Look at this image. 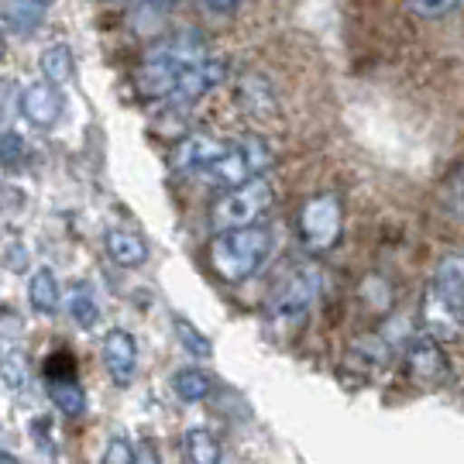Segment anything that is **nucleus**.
<instances>
[{
  "mask_svg": "<svg viewBox=\"0 0 464 464\" xmlns=\"http://www.w3.org/2000/svg\"><path fill=\"white\" fill-rule=\"evenodd\" d=\"M183 63L172 55L169 49H159L145 55L138 66H134V90L141 100H169L172 90L179 86V76H183Z\"/></svg>",
  "mask_w": 464,
  "mask_h": 464,
  "instance_id": "0eeeda50",
  "label": "nucleus"
},
{
  "mask_svg": "<svg viewBox=\"0 0 464 464\" xmlns=\"http://www.w3.org/2000/svg\"><path fill=\"white\" fill-rule=\"evenodd\" d=\"M17 111L21 117L34 124V128H42V131H49L59 124V117L66 111V97H63V86L55 83H32L21 90V97H17Z\"/></svg>",
  "mask_w": 464,
  "mask_h": 464,
  "instance_id": "1a4fd4ad",
  "label": "nucleus"
},
{
  "mask_svg": "<svg viewBox=\"0 0 464 464\" xmlns=\"http://www.w3.org/2000/svg\"><path fill=\"white\" fill-rule=\"evenodd\" d=\"M231 151V141L214 134H186L169 149V169L172 172H207Z\"/></svg>",
  "mask_w": 464,
  "mask_h": 464,
  "instance_id": "6e6552de",
  "label": "nucleus"
},
{
  "mask_svg": "<svg viewBox=\"0 0 464 464\" xmlns=\"http://www.w3.org/2000/svg\"><path fill=\"white\" fill-rule=\"evenodd\" d=\"M0 464H21V458H14V454H7V450H0Z\"/></svg>",
  "mask_w": 464,
  "mask_h": 464,
  "instance_id": "7c9ffc66",
  "label": "nucleus"
},
{
  "mask_svg": "<svg viewBox=\"0 0 464 464\" xmlns=\"http://www.w3.org/2000/svg\"><path fill=\"white\" fill-rule=\"evenodd\" d=\"M224 76H227V66H224V59H214V55H207L203 63L183 69V76H179V86L172 90L169 103H172V107H189V103H197V100L207 97L214 86L224 83Z\"/></svg>",
  "mask_w": 464,
  "mask_h": 464,
  "instance_id": "9b49d317",
  "label": "nucleus"
},
{
  "mask_svg": "<svg viewBox=\"0 0 464 464\" xmlns=\"http://www.w3.org/2000/svg\"><path fill=\"white\" fill-rule=\"evenodd\" d=\"M237 97L248 103L255 114H272V97H268V83L262 80H245L237 86Z\"/></svg>",
  "mask_w": 464,
  "mask_h": 464,
  "instance_id": "b1692460",
  "label": "nucleus"
},
{
  "mask_svg": "<svg viewBox=\"0 0 464 464\" xmlns=\"http://www.w3.org/2000/svg\"><path fill=\"white\" fill-rule=\"evenodd\" d=\"M21 337H24V320L14 310H0V344L11 351V344Z\"/></svg>",
  "mask_w": 464,
  "mask_h": 464,
  "instance_id": "bb28decb",
  "label": "nucleus"
},
{
  "mask_svg": "<svg viewBox=\"0 0 464 464\" xmlns=\"http://www.w3.org/2000/svg\"><path fill=\"white\" fill-rule=\"evenodd\" d=\"M241 4H245V0H203V7H207L210 14H231Z\"/></svg>",
  "mask_w": 464,
  "mask_h": 464,
  "instance_id": "c85d7f7f",
  "label": "nucleus"
},
{
  "mask_svg": "<svg viewBox=\"0 0 464 464\" xmlns=\"http://www.w3.org/2000/svg\"><path fill=\"white\" fill-rule=\"evenodd\" d=\"M134 464H162L155 444H138V454H134Z\"/></svg>",
  "mask_w": 464,
  "mask_h": 464,
  "instance_id": "c756f323",
  "label": "nucleus"
},
{
  "mask_svg": "<svg viewBox=\"0 0 464 464\" xmlns=\"http://www.w3.org/2000/svg\"><path fill=\"white\" fill-rule=\"evenodd\" d=\"M107 4H111V0H107Z\"/></svg>",
  "mask_w": 464,
  "mask_h": 464,
  "instance_id": "f704fd0d",
  "label": "nucleus"
},
{
  "mask_svg": "<svg viewBox=\"0 0 464 464\" xmlns=\"http://www.w3.org/2000/svg\"><path fill=\"white\" fill-rule=\"evenodd\" d=\"M66 310H69V320L80 327V331H93L100 320V306H97V296H93V289L80 282V285H72V293L66 299Z\"/></svg>",
  "mask_w": 464,
  "mask_h": 464,
  "instance_id": "6ab92c4d",
  "label": "nucleus"
},
{
  "mask_svg": "<svg viewBox=\"0 0 464 464\" xmlns=\"http://www.w3.org/2000/svg\"><path fill=\"white\" fill-rule=\"evenodd\" d=\"M402 362H406V375L416 385H423V389L440 385V382L448 379V358H444L440 341H433V337H416V341H410Z\"/></svg>",
  "mask_w": 464,
  "mask_h": 464,
  "instance_id": "9d476101",
  "label": "nucleus"
},
{
  "mask_svg": "<svg viewBox=\"0 0 464 464\" xmlns=\"http://www.w3.org/2000/svg\"><path fill=\"white\" fill-rule=\"evenodd\" d=\"M268 255H272V231L262 224L214 234L210 251H207L214 276L220 282H231V285L248 282L268 262Z\"/></svg>",
  "mask_w": 464,
  "mask_h": 464,
  "instance_id": "f257e3e1",
  "label": "nucleus"
},
{
  "mask_svg": "<svg viewBox=\"0 0 464 464\" xmlns=\"http://www.w3.org/2000/svg\"><path fill=\"white\" fill-rule=\"evenodd\" d=\"M38 69H42V76H45V83H55V86H69L76 80V55L69 49L66 42H55L49 49H42L38 55Z\"/></svg>",
  "mask_w": 464,
  "mask_h": 464,
  "instance_id": "dca6fc26",
  "label": "nucleus"
},
{
  "mask_svg": "<svg viewBox=\"0 0 464 464\" xmlns=\"http://www.w3.org/2000/svg\"><path fill=\"white\" fill-rule=\"evenodd\" d=\"M461 324H464V306L450 303L444 293H437L430 285L427 296H423V331H427V337H433V341H450V337L461 334Z\"/></svg>",
  "mask_w": 464,
  "mask_h": 464,
  "instance_id": "ddd939ff",
  "label": "nucleus"
},
{
  "mask_svg": "<svg viewBox=\"0 0 464 464\" xmlns=\"http://www.w3.org/2000/svg\"><path fill=\"white\" fill-rule=\"evenodd\" d=\"M430 285L437 289V293H444L450 303L464 306V258L461 255L440 258V266H437V272H433Z\"/></svg>",
  "mask_w": 464,
  "mask_h": 464,
  "instance_id": "a211bd4d",
  "label": "nucleus"
},
{
  "mask_svg": "<svg viewBox=\"0 0 464 464\" xmlns=\"http://www.w3.org/2000/svg\"><path fill=\"white\" fill-rule=\"evenodd\" d=\"M24 138L14 131V128H7V131L0 134V169H7V172H17V169L24 166Z\"/></svg>",
  "mask_w": 464,
  "mask_h": 464,
  "instance_id": "5701e85b",
  "label": "nucleus"
},
{
  "mask_svg": "<svg viewBox=\"0 0 464 464\" xmlns=\"http://www.w3.org/2000/svg\"><path fill=\"white\" fill-rule=\"evenodd\" d=\"M172 392L183 399V402H203V399L214 392V379L203 368H179L172 375Z\"/></svg>",
  "mask_w": 464,
  "mask_h": 464,
  "instance_id": "aec40b11",
  "label": "nucleus"
},
{
  "mask_svg": "<svg viewBox=\"0 0 464 464\" xmlns=\"http://www.w3.org/2000/svg\"><path fill=\"white\" fill-rule=\"evenodd\" d=\"M172 327H176L179 344H183L193 358H210V354H214V344H210V341H207V337H203V334H199L189 320H183V316L176 314V316H172Z\"/></svg>",
  "mask_w": 464,
  "mask_h": 464,
  "instance_id": "4be33fe9",
  "label": "nucleus"
},
{
  "mask_svg": "<svg viewBox=\"0 0 464 464\" xmlns=\"http://www.w3.org/2000/svg\"><path fill=\"white\" fill-rule=\"evenodd\" d=\"M461 0H406V7L420 17H444L458 7Z\"/></svg>",
  "mask_w": 464,
  "mask_h": 464,
  "instance_id": "cd10ccee",
  "label": "nucleus"
},
{
  "mask_svg": "<svg viewBox=\"0 0 464 464\" xmlns=\"http://www.w3.org/2000/svg\"><path fill=\"white\" fill-rule=\"evenodd\" d=\"M316 293H320V272H316V268H296V272H289V276L276 285V293L268 296L266 316L276 327L293 331V327H299V324L306 320L310 306L316 303Z\"/></svg>",
  "mask_w": 464,
  "mask_h": 464,
  "instance_id": "f03ea898",
  "label": "nucleus"
},
{
  "mask_svg": "<svg viewBox=\"0 0 464 464\" xmlns=\"http://www.w3.org/2000/svg\"><path fill=\"white\" fill-rule=\"evenodd\" d=\"M344 234V207L337 193H316L299 210V241L306 251H331Z\"/></svg>",
  "mask_w": 464,
  "mask_h": 464,
  "instance_id": "20e7f679",
  "label": "nucleus"
},
{
  "mask_svg": "<svg viewBox=\"0 0 464 464\" xmlns=\"http://www.w3.org/2000/svg\"><path fill=\"white\" fill-rule=\"evenodd\" d=\"M138 4H149V7H169L172 0H138Z\"/></svg>",
  "mask_w": 464,
  "mask_h": 464,
  "instance_id": "2f4dec72",
  "label": "nucleus"
},
{
  "mask_svg": "<svg viewBox=\"0 0 464 464\" xmlns=\"http://www.w3.org/2000/svg\"><path fill=\"white\" fill-rule=\"evenodd\" d=\"M0 379L7 389H24V382H28V368H24V358L17 354V351H4V358H0Z\"/></svg>",
  "mask_w": 464,
  "mask_h": 464,
  "instance_id": "393cba45",
  "label": "nucleus"
},
{
  "mask_svg": "<svg viewBox=\"0 0 464 464\" xmlns=\"http://www.w3.org/2000/svg\"><path fill=\"white\" fill-rule=\"evenodd\" d=\"M183 450L186 458H189V464H220V444H217L214 433L203 430V427L186 430Z\"/></svg>",
  "mask_w": 464,
  "mask_h": 464,
  "instance_id": "412c9836",
  "label": "nucleus"
},
{
  "mask_svg": "<svg viewBox=\"0 0 464 464\" xmlns=\"http://www.w3.org/2000/svg\"><path fill=\"white\" fill-rule=\"evenodd\" d=\"M42 4H45V7H52V4H55V0H42Z\"/></svg>",
  "mask_w": 464,
  "mask_h": 464,
  "instance_id": "72a5a7b5",
  "label": "nucleus"
},
{
  "mask_svg": "<svg viewBox=\"0 0 464 464\" xmlns=\"http://www.w3.org/2000/svg\"><path fill=\"white\" fill-rule=\"evenodd\" d=\"M134 454H138V448H134L128 437H114L103 448V454H100V464H134Z\"/></svg>",
  "mask_w": 464,
  "mask_h": 464,
  "instance_id": "a878e982",
  "label": "nucleus"
},
{
  "mask_svg": "<svg viewBox=\"0 0 464 464\" xmlns=\"http://www.w3.org/2000/svg\"><path fill=\"white\" fill-rule=\"evenodd\" d=\"M49 14V7L42 0H4L0 4V21L17 34H32L42 28V21Z\"/></svg>",
  "mask_w": 464,
  "mask_h": 464,
  "instance_id": "2eb2a0df",
  "label": "nucleus"
},
{
  "mask_svg": "<svg viewBox=\"0 0 464 464\" xmlns=\"http://www.w3.org/2000/svg\"><path fill=\"white\" fill-rule=\"evenodd\" d=\"M272 149H268L266 138H258V134H241L237 141H231V151L217 162L214 169H207V176L214 179V183L227 186H245L251 179H262L268 169H272Z\"/></svg>",
  "mask_w": 464,
  "mask_h": 464,
  "instance_id": "7ed1b4c3",
  "label": "nucleus"
},
{
  "mask_svg": "<svg viewBox=\"0 0 464 464\" xmlns=\"http://www.w3.org/2000/svg\"><path fill=\"white\" fill-rule=\"evenodd\" d=\"M272 199H276V189H272V183H268L266 176L262 179H251L245 186L227 189L224 197L217 199L214 210H210V220H214V227H220V231L251 227L272 207Z\"/></svg>",
  "mask_w": 464,
  "mask_h": 464,
  "instance_id": "39448f33",
  "label": "nucleus"
},
{
  "mask_svg": "<svg viewBox=\"0 0 464 464\" xmlns=\"http://www.w3.org/2000/svg\"><path fill=\"white\" fill-rule=\"evenodd\" d=\"M45 396L52 399V406L66 416H83L86 396L80 385V368L76 358L69 351H55L45 358Z\"/></svg>",
  "mask_w": 464,
  "mask_h": 464,
  "instance_id": "423d86ee",
  "label": "nucleus"
},
{
  "mask_svg": "<svg viewBox=\"0 0 464 464\" xmlns=\"http://www.w3.org/2000/svg\"><path fill=\"white\" fill-rule=\"evenodd\" d=\"M28 303L38 316H52L63 303V293H59V279L49 266L34 268L32 282H28Z\"/></svg>",
  "mask_w": 464,
  "mask_h": 464,
  "instance_id": "f3484780",
  "label": "nucleus"
},
{
  "mask_svg": "<svg viewBox=\"0 0 464 464\" xmlns=\"http://www.w3.org/2000/svg\"><path fill=\"white\" fill-rule=\"evenodd\" d=\"M103 368H107V375L114 382L117 389H128L134 379V368H138V341H134V334L121 331H107L103 337Z\"/></svg>",
  "mask_w": 464,
  "mask_h": 464,
  "instance_id": "f8f14e48",
  "label": "nucleus"
},
{
  "mask_svg": "<svg viewBox=\"0 0 464 464\" xmlns=\"http://www.w3.org/2000/svg\"><path fill=\"white\" fill-rule=\"evenodd\" d=\"M103 251H107V258L121 268H138L149 262V245H145V237L124 231V227H111V231L103 234Z\"/></svg>",
  "mask_w": 464,
  "mask_h": 464,
  "instance_id": "4468645a",
  "label": "nucleus"
},
{
  "mask_svg": "<svg viewBox=\"0 0 464 464\" xmlns=\"http://www.w3.org/2000/svg\"><path fill=\"white\" fill-rule=\"evenodd\" d=\"M4 55H7V38L0 34V59H4Z\"/></svg>",
  "mask_w": 464,
  "mask_h": 464,
  "instance_id": "473e14b6",
  "label": "nucleus"
}]
</instances>
